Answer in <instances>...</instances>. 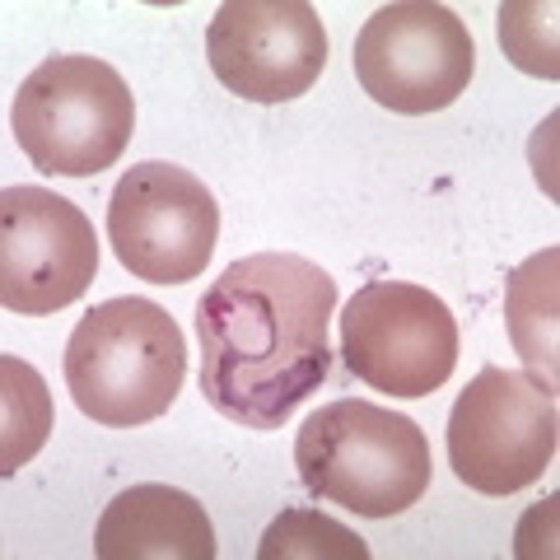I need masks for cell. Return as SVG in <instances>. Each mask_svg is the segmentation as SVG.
<instances>
[{"instance_id":"1","label":"cell","mask_w":560,"mask_h":560,"mask_svg":"<svg viewBox=\"0 0 560 560\" xmlns=\"http://www.w3.org/2000/svg\"><path fill=\"white\" fill-rule=\"evenodd\" d=\"M337 280L294 253L230 261L197 304L201 397L243 430H280L327 383Z\"/></svg>"},{"instance_id":"2","label":"cell","mask_w":560,"mask_h":560,"mask_svg":"<svg viewBox=\"0 0 560 560\" xmlns=\"http://www.w3.org/2000/svg\"><path fill=\"white\" fill-rule=\"evenodd\" d=\"M294 467L313 500L341 504L360 518L407 514L434 477L425 430L411 416L360 397L327 401L304 420Z\"/></svg>"},{"instance_id":"3","label":"cell","mask_w":560,"mask_h":560,"mask_svg":"<svg viewBox=\"0 0 560 560\" xmlns=\"http://www.w3.org/2000/svg\"><path fill=\"white\" fill-rule=\"evenodd\" d=\"M187 341L150 300H108L90 308L66 341V388L75 407L108 430L160 420L183 393Z\"/></svg>"},{"instance_id":"4","label":"cell","mask_w":560,"mask_h":560,"mask_svg":"<svg viewBox=\"0 0 560 560\" xmlns=\"http://www.w3.org/2000/svg\"><path fill=\"white\" fill-rule=\"evenodd\" d=\"M10 131L28 164L51 178H98L136 136V98L127 80L98 57H47L20 84Z\"/></svg>"},{"instance_id":"5","label":"cell","mask_w":560,"mask_h":560,"mask_svg":"<svg viewBox=\"0 0 560 560\" xmlns=\"http://www.w3.org/2000/svg\"><path fill=\"white\" fill-rule=\"evenodd\" d=\"M556 388L533 374L486 364L448 411V467L481 495H514L541 481L556 458Z\"/></svg>"},{"instance_id":"6","label":"cell","mask_w":560,"mask_h":560,"mask_svg":"<svg viewBox=\"0 0 560 560\" xmlns=\"http://www.w3.org/2000/svg\"><path fill=\"white\" fill-rule=\"evenodd\" d=\"M341 360L393 397H430L458 370V318L411 280H370L341 313Z\"/></svg>"},{"instance_id":"7","label":"cell","mask_w":560,"mask_h":560,"mask_svg":"<svg viewBox=\"0 0 560 560\" xmlns=\"http://www.w3.org/2000/svg\"><path fill=\"white\" fill-rule=\"evenodd\" d=\"M350 66L374 103L401 117H425L467 94L477 43L448 5L397 0L360 28Z\"/></svg>"},{"instance_id":"8","label":"cell","mask_w":560,"mask_h":560,"mask_svg":"<svg viewBox=\"0 0 560 560\" xmlns=\"http://www.w3.org/2000/svg\"><path fill=\"white\" fill-rule=\"evenodd\" d=\"M220 238L210 187L178 164H131L108 201V243L117 261L150 285H187L206 271Z\"/></svg>"},{"instance_id":"9","label":"cell","mask_w":560,"mask_h":560,"mask_svg":"<svg viewBox=\"0 0 560 560\" xmlns=\"http://www.w3.org/2000/svg\"><path fill=\"white\" fill-rule=\"evenodd\" d=\"M94 276L98 238L75 201L28 183L0 191V304L43 318L75 304Z\"/></svg>"},{"instance_id":"10","label":"cell","mask_w":560,"mask_h":560,"mask_svg":"<svg viewBox=\"0 0 560 560\" xmlns=\"http://www.w3.org/2000/svg\"><path fill=\"white\" fill-rule=\"evenodd\" d=\"M215 80L248 103H290L318 84L327 28L308 0H224L206 28Z\"/></svg>"},{"instance_id":"11","label":"cell","mask_w":560,"mask_h":560,"mask_svg":"<svg viewBox=\"0 0 560 560\" xmlns=\"http://www.w3.org/2000/svg\"><path fill=\"white\" fill-rule=\"evenodd\" d=\"M94 551L103 560H210L215 528L206 504L178 486L140 481L103 510Z\"/></svg>"},{"instance_id":"12","label":"cell","mask_w":560,"mask_h":560,"mask_svg":"<svg viewBox=\"0 0 560 560\" xmlns=\"http://www.w3.org/2000/svg\"><path fill=\"white\" fill-rule=\"evenodd\" d=\"M556 300H560V248H541L523 267L510 271L504 285V323H510V341L533 370L537 383L556 388Z\"/></svg>"},{"instance_id":"13","label":"cell","mask_w":560,"mask_h":560,"mask_svg":"<svg viewBox=\"0 0 560 560\" xmlns=\"http://www.w3.org/2000/svg\"><path fill=\"white\" fill-rule=\"evenodd\" d=\"M0 378H5V448H0V471L14 477L33 453L47 444V430H51V397H47V383L43 374L24 364L20 355H0Z\"/></svg>"},{"instance_id":"14","label":"cell","mask_w":560,"mask_h":560,"mask_svg":"<svg viewBox=\"0 0 560 560\" xmlns=\"http://www.w3.org/2000/svg\"><path fill=\"white\" fill-rule=\"evenodd\" d=\"M257 560H370V547L318 510H285L267 523Z\"/></svg>"},{"instance_id":"15","label":"cell","mask_w":560,"mask_h":560,"mask_svg":"<svg viewBox=\"0 0 560 560\" xmlns=\"http://www.w3.org/2000/svg\"><path fill=\"white\" fill-rule=\"evenodd\" d=\"M500 47L518 70L541 80L560 75L556 61V0L537 5V0H514V5H500Z\"/></svg>"}]
</instances>
